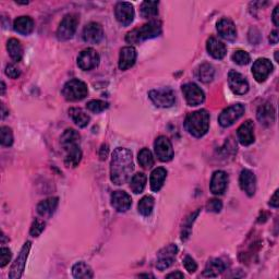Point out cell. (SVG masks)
<instances>
[{
  "instance_id": "obj_27",
  "label": "cell",
  "mask_w": 279,
  "mask_h": 279,
  "mask_svg": "<svg viewBox=\"0 0 279 279\" xmlns=\"http://www.w3.org/2000/svg\"><path fill=\"white\" fill-rule=\"evenodd\" d=\"M13 28L21 35H29L34 31V21L29 16H20L14 21Z\"/></svg>"
},
{
  "instance_id": "obj_31",
  "label": "cell",
  "mask_w": 279,
  "mask_h": 279,
  "mask_svg": "<svg viewBox=\"0 0 279 279\" xmlns=\"http://www.w3.org/2000/svg\"><path fill=\"white\" fill-rule=\"evenodd\" d=\"M215 70L210 63H202L195 70V76L202 83H210L214 79Z\"/></svg>"
},
{
  "instance_id": "obj_44",
  "label": "cell",
  "mask_w": 279,
  "mask_h": 279,
  "mask_svg": "<svg viewBox=\"0 0 279 279\" xmlns=\"http://www.w3.org/2000/svg\"><path fill=\"white\" fill-rule=\"evenodd\" d=\"M11 258H12V253H11V250L9 248L2 247L0 249V266L4 267L10 262Z\"/></svg>"
},
{
  "instance_id": "obj_26",
  "label": "cell",
  "mask_w": 279,
  "mask_h": 279,
  "mask_svg": "<svg viewBox=\"0 0 279 279\" xmlns=\"http://www.w3.org/2000/svg\"><path fill=\"white\" fill-rule=\"evenodd\" d=\"M59 203L58 198H49L44 201H41L37 205V212L40 216L43 217H50L52 214L56 212Z\"/></svg>"
},
{
  "instance_id": "obj_13",
  "label": "cell",
  "mask_w": 279,
  "mask_h": 279,
  "mask_svg": "<svg viewBox=\"0 0 279 279\" xmlns=\"http://www.w3.org/2000/svg\"><path fill=\"white\" fill-rule=\"evenodd\" d=\"M117 21L122 26H129L134 20V8L130 2H119L115 8Z\"/></svg>"
},
{
  "instance_id": "obj_29",
  "label": "cell",
  "mask_w": 279,
  "mask_h": 279,
  "mask_svg": "<svg viewBox=\"0 0 279 279\" xmlns=\"http://www.w3.org/2000/svg\"><path fill=\"white\" fill-rule=\"evenodd\" d=\"M166 176H167V171H166V169L163 167L156 168L152 171L150 182H151V189L154 192H158L159 190L163 188Z\"/></svg>"
},
{
  "instance_id": "obj_35",
  "label": "cell",
  "mask_w": 279,
  "mask_h": 279,
  "mask_svg": "<svg viewBox=\"0 0 279 279\" xmlns=\"http://www.w3.org/2000/svg\"><path fill=\"white\" fill-rule=\"evenodd\" d=\"M158 1H144L141 5L140 13L143 19H152L158 14Z\"/></svg>"
},
{
  "instance_id": "obj_14",
  "label": "cell",
  "mask_w": 279,
  "mask_h": 279,
  "mask_svg": "<svg viewBox=\"0 0 279 279\" xmlns=\"http://www.w3.org/2000/svg\"><path fill=\"white\" fill-rule=\"evenodd\" d=\"M83 40L88 44H99L104 38L103 26L96 22H91L83 29Z\"/></svg>"
},
{
  "instance_id": "obj_16",
  "label": "cell",
  "mask_w": 279,
  "mask_h": 279,
  "mask_svg": "<svg viewBox=\"0 0 279 279\" xmlns=\"http://www.w3.org/2000/svg\"><path fill=\"white\" fill-rule=\"evenodd\" d=\"M228 84L236 95H245L249 91V83L245 76L234 70L228 73Z\"/></svg>"
},
{
  "instance_id": "obj_25",
  "label": "cell",
  "mask_w": 279,
  "mask_h": 279,
  "mask_svg": "<svg viewBox=\"0 0 279 279\" xmlns=\"http://www.w3.org/2000/svg\"><path fill=\"white\" fill-rule=\"evenodd\" d=\"M225 270H226V264L222 259H211L206 263L203 275L206 277H216L222 274Z\"/></svg>"
},
{
  "instance_id": "obj_51",
  "label": "cell",
  "mask_w": 279,
  "mask_h": 279,
  "mask_svg": "<svg viewBox=\"0 0 279 279\" xmlns=\"http://www.w3.org/2000/svg\"><path fill=\"white\" fill-rule=\"evenodd\" d=\"M278 12H279V5H277V7L274 9V11H273V15H272V20H273V23L276 26L279 25V21H278Z\"/></svg>"
},
{
  "instance_id": "obj_33",
  "label": "cell",
  "mask_w": 279,
  "mask_h": 279,
  "mask_svg": "<svg viewBox=\"0 0 279 279\" xmlns=\"http://www.w3.org/2000/svg\"><path fill=\"white\" fill-rule=\"evenodd\" d=\"M72 274L74 278L78 279H90L94 277L91 266L87 265L85 262H83V261L73 265Z\"/></svg>"
},
{
  "instance_id": "obj_47",
  "label": "cell",
  "mask_w": 279,
  "mask_h": 279,
  "mask_svg": "<svg viewBox=\"0 0 279 279\" xmlns=\"http://www.w3.org/2000/svg\"><path fill=\"white\" fill-rule=\"evenodd\" d=\"M5 74L11 79H17L20 78L21 71L15 66V64H8L7 68H5Z\"/></svg>"
},
{
  "instance_id": "obj_28",
  "label": "cell",
  "mask_w": 279,
  "mask_h": 279,
  "mask_svg": "<svg viewBox=\"0 0 279 279\" xmlns=\"http://www.w3.org/2000/svg\"><path fill=\"white\" fill-rule=\"evenodd\" d=\"M66 152V158H64V165L67 167L74 168L76 166H79L81 159H82V151L80 145H75L70 148L64 150Z\"/></svg>"
},
{
  "instance_id": "obj_49",
  "label": "cell",
  "mask_w": 279,
  "mask_h": 279,
  "mask_svg": "<svg viewBox=\"0 0 279 279\" xmlns=\"http://www.w3.org/2000/svg\"><path fill=\"white\" fill-rule=\"evenodd\" d=\"M278 190H276L275 191V193L273 194V197L271 198V200H270V206H272V207H274V209H277L278 207V205H279V201H278Z\"/></svg>"
},
{
  "instance_id": "obj_32",
  "label": "cell",
  "mask_w": 279,
  "mask_h": 279,
  "mask_svg": "<svg viewBox=\"0 0 279 279\" xmlns=\"http://www.w3.org/2000/svg\"><path fill=\"white\" fill-rule=\"evenodd\" d=\"M69 116L79 128H85L91 120L90 116L85 111H83L81 108H75V107L69 109Z\"/></svg>"
},
{
  "instance_id": "obj_45",
  "label": "cell",
  "mask_w": 279,
  "mask_h": 279,
  "mask_svg": "<svg viewBox=\"0 0 279 279\" xmlns=\"http://www.w3.org/2000/svg\"><path fill=\"white\" fill-rule=\"evenodd\" d=\"M183 266H185V269L189 272V273H194L198 269V264L195 261L190 257V255H186L185 259H183Z\"/></svg>"
},
{
  "instance_id": "obj_8",
  "label": "cell",
  "mask_w": 279,
  "mask_h": 279,
  "mask_svg": "<svg viewBox=\"0 0 279 279\" xmlns=\"http://www.w3.org/2000/svg\"><path fill=\"white\" fill-rule=\"evenodd\" d=\"M178 253V247L174 243H170L167 247L163 248L157 253V261H156V267L159 271H164L168 269L173 263L175 262L176 255Z\"/></svg>"
},
{
  "instance_id": "obj_53",
  "label": "cell",
  "mask_w": 279,
  "mask_h": 279,
  "mask_svg": "<svg viewBox=\"0 0 279 279\" xmlns=\"http://www.w3.org/2000/svg\"><path fill=\"white\" fill-rule=\"evenodd\" d=\"M1 114H2V115H1L2 119H3V118H4L5 116H7V115L9 114V112H7V110H5V106H4L3 104H1Z\"/></svg>"
},
{
  "instance_id": "obj_41",
  "label": "cell",
  "mask_w": 279,
  "mask_h": 279,
  "mask_svg": "<svg viewBox=\"0 0 279 279\" xmlns=\"http://www.w3.org/2000/svg\"><path fill=\"white\" fill-rule=\"evenodd\" d=\"M199 212H200V211H197V212L192 213L191 215H190V216L186 219L185 224H183L182 233H181V239H182V240H186L187 238H189L190 234H191L192 224H193V222L195 221V217H197V216L199 215Z\"/></svg>"
},
{
  "instance_id": "obj_34",
  "label": "cell",
  "mask_w": 279,
  "mask_h": 279,
  "mask_svg": "<svg viewBox=\"0 0 279 279\" xmlns=\"http://www.w3.org/2000/svg\"><path fill=\"white\" fill-rule=\"evenodd\" d=\"M7 48H8V51L10 53V57L12 58L14 61L19 62V61L22 60L23 53H24V51H23V46H22L20 40H17L15 38L9 39Z\"/></svg>"
},
{
  "instance_id": "obj_11",
  "label": "cell",
  "mask_w": 279,
  "mask_h": 279,
  "mask_svg": "<svg viewBox=\"0 0 279 279\" xmlns=\"http://www.w3.org/2000/svg\"><path fill=\"white\" fill-rule=\"evenodd\" d=\"M156 156L160 162H169L174 157V148L173 144L166 136H158L155 143H154Z\"/></svg>"
},
{
  "instance_id": "obj_9",
  "label": "cell",
  "mask_w": 279,
  "mask_h": 279,
  "mask_svg": "<svg viewBox=\"0 0 279 279\" xmlns=\"http://www.w3.org/2000/svg\"><path fill=\"white\" fill-rule=\"evenodd\" d=\"M31 245L32 243L27 241L24 246H23L22 250L20 251V254L17 255L15 262L13 263L12 267H11L10 273H9V278L11 279H19L21 278L23 272H24L25 265H26V260L28 257L29 250H31Z\"/></svg>"
},
{
  "instance_id": "obj_52",
  "label": "cell",
  "mask_w": 279,
  "mask_h": 279,
  "mask_svg": "<svg viewBox=\"0 0 279 279\" xmlns=\"http://www.w3.org/2000/svg\"><path fill=\"white\" fill-rule=\"evenodd\" d=\"M166 277H167V278H185V275H183L181 272L177 271V272H174V273H170V274H168Z\"/></svg>"
},
{
  "instance_id": "obj_6",
  "label": "cell",
  "mask_w": 279,
  "mask_h": 279,
  "mask_svg": "<svg viewBox=\"0 0 279 279\" xmlns=\"http://www.w3.org/2000/svg\"><path fill=\"white\" fill-rule=\"evenodd\" d=\"M148 97L153 104L160 108H169L176 102V96L173 90L170 88H160V90H153L148 93Z\"/></svg>"
},
{
  "instance_id": "obj_2",
  "label": "cell",
  "mask_w": 279,
  "mask_h": 279,
  "mask_svg": "<svg viewBox=\"0 0 279 279\" xmlns=\"http://www.w3.org/2000/svg\"><path fill=\"white\" fill-rule=\"evenodd\" d=\"M185 128L195 138H202L207 133L210 128L209 112L205 109H201L189 114L185 120Z\"/></svg>"
},
{
  "instance_id": "obj_23",
  "label": "cell",
  "mask_w": 279,
  "mask_h": 279,
  "mask_svg": "<svg viewBox=\"0 0 279 279\" xmlns=\"http://www.w3.org/2000/svg\"><path fill=\"white\" fill-rule=\"evenodd\" d=\"M257 118L261 124L265 127H270L275 120V110L270 103L261 105L257 111Z\"/></svg>"
},
{
  "instance_id": "obj_24",
  "label": "cell",
  "mask_w": 279,
  "mask_h": 279,
  "mask_svg": "<svg viewBox=\"0 0 279 279\" xmlns=\"http://www.w3.org/2000/svg\"><path fill=\"white\" fill-rule=\"evenodd\" d=\"M206 50L209 52V55H211L214 59H218V60H221V59L226 56L227 52L225 44H223L222 41H219L215 37H210L207 39Z\"/></svg>"
},
{
  "instance_id": "obj_20",
  "label": "cell",
  "mask_w": 279,
  "mask_h": 279,
  "mask_svg": "<svg viewBox=\"0 0 279 279\" xmlns=\"http://www.w3.org/2000/svg\"><path fill=\"white\" fill-rule=\"evenodd\" d=\"M132 204V199L126 191H115L111 194V205L118 212H127Z\"/></svg>"
},
{
  "instance_id": "obj_54",
  "label": "cell",
  "mask_w": 279,
  "mask_h": 279,
  "mask_svg": "<svg viewBox=\"0 0 279 279\" xmlns=\"http://www.w3.org/2000/svg\"><path fill=\"white\" fill-rule=\"evenodd\" d=\"M4 92H5V84L4 82H1V95H4Z\"/></svg>"
},
{
  "instance_id": "obj_19",
  "label": "cell",
  "mask_w": 279,
  "mask_h": 279,
  "mask_svg": "<svg viewBox=\"0 0 279 279\" xmlns=\"http://www.w3.org/2000/svg\"><path fill=\"white\" fill-rule=\"evenodd\" d=\"M237 136L243 146L251 145L254 142V124L251 120L243 122L237 130Z\"/></svg>"
},
{
  "instance_id": "obj_40",
  "label": "cell",
  "mask_w": 279,
  "mask_h": 279,
  "mask_svg": "<svg viewBox=\"0 0 279 279\" xmlns=\"http://www.w3.org/2000/svg\"><path fill=\"white\" fill-rule=\"evenodd\" d=\"M87 109L94 112V114H100V112L105 111L107 108L109 107V104L107 102H104V100H91V102H88L87 105Z\"/></svg>"
},
{
  "instance_id": "obj_38",
  "label": "cell",
  "mask_w": 279,
  "mask_h": 279,
  "mask_svg": "<svg viewBox=\"0 0 279 279\" xmlns=\"http://www.w3.org/2000/svg\"><path fill=\"white\" fill-rule=\"evenodd\" d=\"M139 163L143 168H151L154 165V157L152 152L148 148H142L139 153Z\"/></svg>"
},
{
  "instance_id": "obj_42",
  "label": "cell",
  "mask_w": 279,
  "mask_h": 279,
  "mask_svg": "<svg viewBox=\"0 0 279 279\" xmlns=\"http://www.w3.org/2000/svg\"><path fill=\"white\" fill-rule=\"evenodd\" d=\"M233 61L236 62L237 64H239V66H246L249 62L251 61V58L250 55L245 50H237L234 52L233 55Z\"/></svg>"
},
{
  "instance_id": "obj_56",
  "label": "cell",
  "mask_w": 279,
  "mask_h": 279,
  "mask_svg": "<svg viewBox=\"0 0 279 279\" xmlns=\"http://www.w3.org/2000/svg\"><path fill=\"white\" fill-rule=\"evenodd\" d=\"M275 60L278 62V51H275Z\"/></svg>"
},
{
  "instance_id": "obj_43",
  "label": "cell",
  "mask_w": 279,
  "mask_h": 279,
  "mask_svg": "<svg viewBox=\"0 0 279 279\" xmlns=\"http://www.w3.org/2000/svg\"><path fill=\"white\" fill-rule=\"evenodd\" d=\"M45 230V222L41 221V219H35L32 224L31 230H29V234L33 237H38L41 235V233Z\"/></svg>"
},
{
  "instance_id": "obj_4",
  "label": "cell",
  "mask_w": 279,
  "mask_h": 279,
  "mask_svg": "<svg viewBox=\"0 0 279 279\" xmlns=\"http://www.w3.org/2000/svg\"><path fill=\"white\" fill-rule=\"evenodd\" d=\"M88 94L87 85L83 81L78 79L70 80L64 84L62 88L63 97L70 102H79L84 99Z\"/></svg>"
},
{
  "instance_id": "obj_21",
  "label": "cell",
  "mask_w": 279,
  "mask_h": 279,
  "mask_svg": "<svg viewBox=\"0 0 279 279\" xmlns=\"http://www.w3.org/2000/svg\"><path fill=\"white\" fill-rule=\"evenodd\" d=\"M217 32L219 36L227 41H234L237 38V29L234 22L229 19H222L217 22Z\"/></svg>"
},
{
  "instance_id": "obj_12",
  "label": "cell",
  "mask_w": 279,
  "mask_h": 279,
  "mask_svg": "<svg viewBox=\"0 0 279 279\" xmlns=\"http://www.w3.org/2000/svg\"><path fill=\"white\" fill-rule=\"evenodd\" d=\"M99 64V55L93 48L82 50L78 57V66L83 71H90Z\"/></svg>"
},
{
  "instance_id": "obj_17",
  "label": "cell",
  "mask_w": 279,
  "mask_h": 279,
  "mask_svg": "<svg viewBox=\"0 0 279 279\" xmlns=\"http://www.w3.org/2000/svg\"><path fill=\"white\" fill-rule=\"evenodd\" d=\"M239 185L243 192H245L248 197H253L255 193V189H257V178L255 175L249 169H243L239 177Z\"/></svg>"
},
{
  "instance_id": "obj_10",
  "label": "cell",
  "mask_w": 279,
  "mask_h": 279,
  "mask_svg": "<svg viewBox=\"0 0 279 279\" xmlns=\"http://www.w3.org/2000/svg\"><path fill=\"white\" fill-rule=\"evenodd\" d=\"M182 93L189 106H199L205 100V94L194 83H187L182 86Z\"/></svg>"
},
{
  "instance_id": "obj_36",
  "label": "cell",
  "mask_w": 279,
  "mask_h": 279,
  "mask_svg": "<svg viewBox=\"0 0 279 279\" xmlns=\"http://www.w3.org/2000/svg\"><path fill=\"white\" fill-rule=\"evenodd\" d=\"M154 205H155V200H154V198L151 197V195H146V197L142 198L139 202V213L143 216H150L153 212Z\"/></svg>"
},
{
  "instance_id": "obj_3",
  "label": "cell",
  "mask_w": 279,
  "mask_h": 279,
  "mask_svg": "<svg viewBox=\"0 0 279 279\" xmlns=\"http://www.w3.org/2000/svg\"><path fill=\"white\" fill-rule=\"evenodd\" d=\"M163 26L160 21H151L143 26L134 28L133 31L129 32L126 36V41L129 44H141L147 39L158 37L162 34Z\"/></svg>"
},
{
  "instance_id": "obj_55",
  "label": "cell",
  "mask_w": 279,
  "mask_h": 279,
  "mask_svg": "<svg viewBox=\"0 0 279 279\" xmlns=\"http://www.w3.org/2000/svg\"><path fill=\"white\" fill-rule=\"evenodd\" d=\"M139 277H152V278H154L153 275H148V274H140Z\"/></svg>"
},
{
  "instance_id": "obj_30",
  "label": "cell",
  "mask_w": 279,
  "mask_h": 279,
  "mask_svg": "<svg viewBox=\"0 0 279 279\" xmlns=\"http://www.w3.org/2000/svg\"><path fill=\"white\" fill-rule=\"evenodd\" d=\"M80 134L73 129H67L60 138V143L63 150L75 145H80Z\"/></svg>"
},
{
  "instance_id": "obj_18",
  "label": "cell",
  "mask_w": 279,
  "mask_h": 279,
  "mask_svg": "<svg viewBox=\"0 0 279 279\" xmlns=\"http://www.w3.org/2000/svg\"><path fill=\"white\" fill-rule=\"evenodd\" d=\"M228 185V175L223 170H217L212 176L211 192L215 195H221L225 192Z\"/></svg>"
},
{
  "instance_id": "obj_15",
  "label": "cell",
  "mask_w": 279,
  "mask_h": 279,
  "mask_svg": "<svg viewBox=\"0 0 279 279\" xmlns=\"http://www.w3.org/2000/svg\"><path fill=\"white\" fill-rule=\"evenodd\" d=\"M273 71V64L269 59L260 58L253 63L252 67V74L254 79L259 83H263L269 78V75Z\"/></svg>"
},
{
  "instance_id": "obj_1",
  "label": "cell",
  "mask_w": 279,
  "mask_h": 279,
  "mask_svg": "<svg viewBox=\"0 0 279 279\" xmlns=\"http://www.w3.org/2000/svg\"><path fill=\"white\" fill-rule=\"evenodd\" d=\"M134 170L132 153L128 148L118 147L114 151L110 163V179L117 186L126 183Z\"/></svg>"
},
{
  "instance_id": "obj_46",
  "label": "cell",
  "mask_w": 279,
  "mask_h": 279,
  "mask_svg": "<svg viewBox=\"0 0 279 279\" xmlns=\"http://www.w3.org/2000/svg\"><path fill=\"white\" fill-rule=\"evenodd\" d=\"M222 207H223V203H222V202L219 201V200H217V199H212V200H210V201H209V203H207V205H206L207 211L214 212V213L221 212Z\"/></svg>"
},
{
  "instance_id": "obj_5",
  "label": "cell",
  "mask_w": 279,
  "mask_h": 279,
  "mask_svg": "<svg viewBox=\"0 0 279 279\" xmlns=\"http://www.w3.org/2000/svg\"><path fill=\"white\" fill-rule=\"evenodd\" d=\"M79 16L74 13L64 15L57 29V37L59 40H69L73 37L79 25Z\"/></svg>"
},
{
  "instance_id": "obj_37",
  "label": "cell",
  "mask_w": 279,
  "mask_h": 279,
  "mask_svg": "<svg viewBox=\"0 0 279 279\" xmlns=\"http://www.w3.org/2000/svg\"><path fill=\"white\" fill-rule=\"evenodd\" d=\"M146 181H147V177L145 176V174L138 173L132 177L131 185H130V187H131V190L135 194H139L143 192V190L146 186Z\"/></svg>"
},
{
  "instance_id": "obj_48",
  "label": "cell",
  "mask_w": 279,
  "mask_h": 279,
  "mask_svg": "<svg viewBox=\"0 0 279 279\" xmlns=\"http://www.w3.org/2000/svg\"><path fill=\"white\" fill-rule=\"evenodd\" d=\"M108 152H109L108 145L103 144L102 147H100V151H99V158H100V160H105L107 158V156H108Z\"/></svg>"
},
{
  "instance_id": "obj_22",
  "label": "cell",
  "mask_w": 279,
  "mask_h": 279,
  "mask_svg": "<svg viewBox=\"0 0 279 279\" xmlns=\"http://www.w3.org/2000/svg\"><path fill=\"white\" fill-rule=\"evenodd\" d=\"M136 50L132 46L123 47L120 50L119 56V69L122 71H126L134 66L136 61Z\"/></svg>"
},
{
  "instance_id": "obj_50",
  "label": "cell",
  "mask_w": 279,
  "mask_h": 279,
  "mask_svg": "<svg viewBox=\"0 0 279 279\" xmlns=\"http://www.w3.org/2000/svg\"><path fill=\"white\" fill-rule=\"evenodd\" d=\"M270 43L273 44V45H275L278 43V39H279V35H278V32L277 31H273L270 35Z\"/></svg>"
},
{
  "instance_id": "obj_7",
  "label": "cell",
  "mask_w": 279,
  "mask_h": 279,
  "mask_svg": "<svg viewBox=\"0 0 279 279\" xmlns=\"http://www.w3.org/2000/svg\"><path fill=\"white\" fill-rule=\"evenodd\" d=\"M245 114V106L241 104H235L228 108L224 109L218 117V122L223 128H228L239 120Z\"/></svg>"
},
{
  "instance_id": "obj_39",
  "label": "cell",
  "mask_w": 279,
  "mask_h": 279,
  "mask_svg": "<svg viewBox=\"0 0 279 279\" xmlns=\"http://www.w3.org/2000/svg\"><path fill=\"white\" fill-rule=\"evenodd\" d=\"M0 142L3 146H11L13 144V133L9 127H1L0 129Z\"/></svg>"
}]
</instances>
